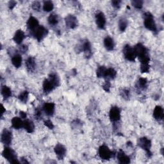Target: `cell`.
I'll return each instance as SVG.
<instances>
[{
    "label": "cell",
    "instance_id": "6da1fadb",
    "mask_svg": "<svg viewBox=\"0 0 164 164\" xmlns=\"http://www.w3.org/2000/svg\"><path fill=\"white\" fill-rule=\"evenodd\" d=\"M135 51L137 57L140 60L141 64H149L150 58L148 51L146 47L141 43L137 44L135 47Z\"/></svg>",
    "mask_w": 164,
    "mask_h": 164
},
{
    "label": "cell",
    "instance_id": "7a4b0ae2",
    "mask_svg": "<svg viewBox=\"0 0 164 164\" xmlns=\"http://www.w3.org/2000/svg\"><path fill=\"white\" fill-rule=\"evenodd\" d=\"M144 26L147 30H150L154 32L157 31V26H156L153 16L150 12H146L144 14Z\"/></svg>",
    "mask_w": 164,
    "mask_h": 164
},
{
    "label": "cell",
    "instance_id": "3957f363",
    "mask_svg": "<svg viewBox=\"0 0 164 164\" xmlns=\"http://www.w3.org/2000/svg\"><path fill=\"white\" fill-rule=\"evenodd\" d=\"M3 157L12 163H19L15 151L9 147H5L2 152Z\"/></svg>",
    "mask_w": 164,
    "mask_h": 164
},
{
    "label": "cell",
    "instance_id": "277c9868",
    "mask_svg": "<svg viewBox=\"0 0 164 164\" xmlns=\"http://www.w3.org/2000/svg\"><path fill=\"white\" fill-rule=\"evenodd\" d=\"M123 54L127 60L134 62L137 57L134 47H131L129 45H126L123 48Z\"/></svg>",
    "mask_w": 164,
    "mask_h": 164
},
{
    "label": "cell",
    "instance_id": "5b68a950",
    "mask_svg": "<svg viewBox=\"0 0 164 164\" xmlns=\"http://www.w3.org/2000/svg\"><path fill=\"white\" fill-rule=\"evenodd\" d=\"M99 155L102 160H109L113 157V152L108 146L103 145L99 148Z\"/></svg>",
    "mask_w": 164,
    "mask_h": 164
},
{
    "label": "cell",
    "instance_id": "8992f818",
    "mask_svg": "<svg viewBox=\"0 0 164 164\" xmlns=\"http://www.w3.org/2000/svg\"><path fill=\"white\" fill-rule=\"evenodd\" d=\"M32 34L34 37L40 42L47 35L48 31L43 26H39L34 31H32Z\"/></svg>",
    "mask_w": 164,
    "mask_h": 164
},
{
    "label": "cell",
    "instance_id": "52a82bcc",
    "mask_svg": "<svg viewBox=\"0 0 164 164\" xmlns=\"http://www.w3.org/2000/svg\"><path fill=\"white\" fill-rule=\"evenodd\" d=\"M138 146L141 147L142 150L146 151L148 154L151 155L150 152V148L151 147V142L149 138L146 137H142L138 139Z\"/></svg>",
    "mask_w": 164,
    "mask_h": 164
},
{
    "label": "cell",
    "instance_id": "ba28073f",
    "mask_svg": "<svg viewBox=\"0 0 164 164\" xmlns=\"http://www.w3.org/2000/svg\"><path fill=\"white\" fill-rule=\"evenodd\" d=\"M12 139V135L11 132L5 129L3 131V132L2 133V136H1L2 142L4 145L8 146L11 144Z\"/></svg>",
    "mask_w": 164,
    "mask_h": 164
},
{
    "label": "cell",
    "instance_id": "9c48e42d",
    "mask_svg": "<svg viewBox=\"0 0 164 164\" xmlns=\"http://www.w3.org/2000/svg\"><path fill=\"white\" fill-rule=\"evenodd\" d=\"M65 24L68 28L74 29L78 25V20L77 18L73 15H68L65 18Z\"/></svg>",
    "mask_w": 164,
    "mask_h": 164
},
{
    "label": "cell",
    "instance_id": "30bf717a",
    "mask_svg": "<svg viewBox=\"0 0 164 164\" xmlns=\"http://www.w3.org/2000/svg\"><path fill=\"white\" fill-rule=\"evenodd\" d=\"M110 119L112 122H117L121 118V110L117 106H113L110 111Z\"/></svg>",
    "mask_w": 164,
    "mask_h": 164
},
{
    "label": "cell",
    "instance_id": "8fae6325",
    "mask_svg": "<svg viewBox=\"0 0 164 164\" xmlns=\"http://www.w3.org/2000/svg\"><path fill=\"white\" fill-rule=\"evenodd\" d=\"M54 151L59 160H63L66 154V149L61 144H56L54 148Z\"/></svg>",
    "mask_w": 164,
    "mask_h": 164
},
{
    "label": "cell",
    "instance_id": "7c38bea8",
    "mask_svg": "<svg viewBox=\"0 0 164 164\" xmlns=\"http://www.w3.org/2000/svg\"><path fill=\"white\" fill-rule=\"evenodd\" d=\"M43 91L44 93L47 94L53 91L55 88L56 87L55 84L52 81V80L50 78L46 79L44 80L43 83Z\"/></svg>",
    "mask_w": 164,
    "mask_h": 164
},
{
    "label": "cell",
    "instance_id": "4fadbf2b",
    "mask_svg": "<svg viewBox=\"0 0 164 164\" xmlns=\"http://www.w3.org/2000/svg\"><path fill=\"white\" fill-rule=\"evenodd\" d=\"M96 23L97 27L103 29L106 25V18L103 12H98L96 15Z\"/></svg>",
    "mask_w": 164,
    "mask_h": 164
},
{
    "label": "cell",
    "instance_id": "5bb4252c",
    "mask_svg": "<svg viewBox=\"0 0 164 164\" xmlns=\"http://www.w3.org/2000/svg\"><path fill=\"white\" fill-rule=\"evenodd\" d=\"M43 110L47 116H53L55 112V104L53 103H46L43 106Z\"/></svg>",
    "mask_w": 164,
    "mask_h": 164
},
{
    "label": "cell",
    "instance_id": "9a60e30c",
    "mask_svg": "<svg viewBox=\"0 0 164 164\" xmlns=\"http://www.w3.org/2000/svg\"><path fill=\"white\" fill-rule=\"evenodd\" d=\"M81 50L85 53V55L87 58H90L92 55L91 50V44L89 43V41L85 40V42L81 46Z\"/></svg>",
    "mask_w": 164,
    "mask_h": 164
},
{
    "label": "cell",
    "instance_id": "2e32d148",
    "mask_svg": "<svg viewBox=\"0 0 164 164\" xmlns=\"http://www.w3.org/2000/svg\"><path fill=\"white\" fill-rule=\"evenodd\" d=\"M27 24L28 30H30L31 31H34L39 26L38 20L35 18L33 17V16H31V17L28 19Z\"/></svg>",
    "mask_w": 164,
    "mask_h": 164
},
{
    "label": "cell",
    "instance_id": "e0dca14e",
    "mask_svg": "<svg viewBox=\"0 0 164 164\" xmlns=\"http://www.w3.org/2000/svg\"><path fill=\"white\" fill-rule=\"evenodd\" d=\"M25 37L26 36H25V34H24V31L21 30H18L14 34L13 40L16 44H21Z\"/></svg>",
    "mask_w": 164,
    "mask_h": 164
},
{
    "label": "cell",
    "instance_id": "ac0fdd59",
    "mask_svg": "<svg viewBox=\"0 0 164 164\" xmlns=\"http://www.w3.org/2000/svg\"><path fill=\"white\" fill-rule=\"evenodd\" d=\"M23 128L25 129V130L28 133H32L34 132L35 129V125L34 123L32 121L29 119H26L23 121Z\"/></svg>",
    "mask_w": 164,
    "mask_h": 164
},
{
    "label": "cell",
    "instance_id": "d6986e66",
    "mask_svg": "<svg viewBox=\"0 0 164 164\" xmlns=\"http://www.w3.org/2000/svg\"><path fill=\"white\" fill-rule=\"evenodd\" d=\"M153 117L158 121L162 120L163 118V109L160 106H157L153 112Z\"/></svg>",
    "mask_w": 164,
    "mask_h": 164
},
{
    "label": "cell",
    "instance_id": "ffe728a7",
    "mask_svg": "<svg viewBox=\"0 0 164 164\" xmlns=\"http://www.w3.org/2000/svg\"><path fill=\"white\" fill-rule=\"evenodd\" d=\"M25 64H26L27 69L28 71L32 72L35 70V67H36V63H35V60L34 57L30 56L29 58H28L25 62Z\"/></svg>",
    "mask_w": 164,
    "mask_h": 164
},
{
    "label": "cell",
    "instance_id": "44dd1931",
    "mask_svg": "<svg viewBox=\"0 0 164 164\" xmlns=\"http://www.w3.org/2000/svg\"><path fill=\"white\" fill-rule=\"evenodd\" d=\"M117 159L120 163H130V159L124 152L120 150L117 153Z\"/></svg>",
    "mask_w": 164,
    "mask_h": 164
},
{
    "label": "cell",
    "instance_id": "7402d4cb",
    "mask_svg": "<svg viewBox=\"0 0 164 164\" xmlns=\"http://www.w3.org/2000/svg\"><path fill=\"white\" fill-rule=\"evenodd\" d=\"M104 46L106 49L109 51H112L114 48L113 40L109 36L106 37L104 39Z\"/></svg>",
    "mask_w": 164,
    "mask_h": 164
},
{
    "label": "cell",
    "instance_id": "603a6c76",
    "mask_svg": "<svg viewBox=\"0 0 164 164\" xmlns=\"http://www.w3.org/2000/svg\"><path fill=\"white\" fill-rule=\"evenodd\" d=\"M12 64L16 68H19L21 66L22 64V57L20 55L16 54L13 56L12 58Z\"/></svg>",
    "mask_w": 164,
    "mask_h": 164
},
{
    "label": "cell",
    "instance_id": "cb8c5ba5",
    "mask_svg": "<svg viewBox=\"0 0 164 164\" xmlns=\"http://www.w3.org/2000/svg\"><path fill=\"white\" fill-rule=\"evenodd\" d=\"M12 126L14 129H19L23 127V121L19 117H15L12 119Z\"/></svg>",
    "mask_w": 164,
    "mask_h": 164
},
{
    "label": "cell",
    "instance_id": "d4e9b609",
    "mask_svg": "<svg viewBox=\"0 0 164 164\" xmlns=\"http://www.w3.org/2000/svg\"><path fill=\"white\" fill-rule=\"evenodd\" d=\"M117 75V72L113 68H109L106 69V72H105V78L107 79L108 80L110 79H113L115 77H116Z\"/></svg>",
    "mask_w": 164,
    "mask_h": 164
},
{
    "label": "cell",
    "instance_id": "484cf974",
    "mask_svg": "<svg viewBox=\"0 0 164 164\" xmlns=\"http://www.w3.org/2000/svg\"><path fill=\"white\" fill-rule=\"evenodd\" d=\"M2 94L5 99H8L12 96L11 89L7 86H3L2 88Z\"/></svg>",
    "mask_w": 164,
    "mask_h": 164
},
{
    "label": "cell",
    "instance_id": "4316f807",
    "mask_svg": "<svg viewBox=\"0 0 164 164\" xmlns=\"http://www.w3.org/2000/svg\"><path fill=\"white\" fill-rule=\"evenodd\" d=\"M47 21H48V23L50 24V25L55 26V25H56V24H58V23H59L58 15H57L56 14H52L50 16H49Z\"/></svg>",
    "mask_w": 164,
    "mask_h": 164
},
{
    "label": "cell",
    "instance_id": "83f0119b",
    "mask_svg": "<svg viewBox=\"0 0 164 164\" xmlns=\"http://www.w3.org/2000/svg\"><path fill=\"white\" fill-rule=\"evenodd\" d=\"M53 8H54V5H53L52 2H51V1H46V2H44L43 10L45 12H51V10H53Z\"/></svg>",
    "mask_w": 164,
    "mask_h": 164
},
{
    "label": "cell",
    "instance_id": "f1b7e54d",
    "mask_svg": "<svg viewBox=\"0 0 164 164\" xmlns=\"http://www.w3.org/2000/svg\"><path fill=\"white\" fill-rule=\"evenodd\" d=\"M128 27V21L125 19L122 18L119 21V28L121 31H124Z\"/></svg>",
    "mask_w": 164,
    "mask_h": 164
},
{
    "label": "cell",
    "instance_id": "f546056e",
    "mask_svg": "<svg viewBox=\"0 0 164 164\" xmlns=\"http://www.w3.org/2000/svg\"><path fill=\"white\" fill-rule=\"evenodd\" d=\"M106 68L105 66H100L97 68L96 71V75L97 78H105V75Z\"/></svg>",
    "mask_w": 164,
    "mask_h": 164
},
{
    "label": "cell",
    "instance_id": "4dcf8cb0",
    "mask_svg": "<svg viewBox=\"0 0 164 164\" xmlns=\"http://www.w3.org/2000/svg\"><path fill=\"white\" fill-rule=\"evenodd\" d=\"M28 94L29 93L27 91L21 92L18 96L19 100L23 103H27L28 100Z\"/></svg>",
    "mask_w": 164,
    "mask_h": 164
},
{
    "label": "cell",
    "instance_id": "1f68e13d",
    "mask_svg": "<svg viewBox=\"0 0 164 164\" xmlns=\"http://www.w3.org/2000/svg\"><path fill=\"white\" fill-rule=\"evenodd\" d=\"M147 84V80L144 78H141L138 80V88L144 89L146 88Z\"/></svg>",
    "mask_w": 164,
    "mask_h": 164
},
{
    "label": "cell",
    "instance_id": "d6a6232c",
    "mask_svg": "<svg viewBox=\"0 0 164 164\" xmlns=\"http://www.w3.org/2000/svg\"><path fill=\"white\" fill-rule=\"evenodd\" d=\"M132 5L137 9H141L143 6V2L141 0H133L132 1Z\"/></svg>",
    "mask_w": 164,
    "mask_h": 164
},
{
    "label": "cell",
    "instance_id": "836d02e7",
    "mask_svg": "<svg viewBox=\"0 0 164 164\" xmlns=\"http://www.w3.org/2000/svg\"><path fill=\"white\" fill-rule=\"evenodd\" d=\"M150 71L149 64H141V71L142 73L148 72Z\"/></svg>",
    "mask_w": 164,
    "mask_h": 164
},
{
    "label": "cell",
    "instance_id": "e575fe53",
    "mask_svg": "<svg viewBox=\"0 0 164 164\" xmlns=\"http://www.w3.org/2000/svg\"><path fill=\"white\" fill-rule=\"evenodd\" d=\"M103 88L104 89V91L106 92H110V83L109 80H106L105 81V83L103 85Z\"/></svg>",
    "mask_w": 164,
    "mask_h": 164
},
{
    "label": "cell",
    "instance_id": "d590c367",
    "mask_svg": "<svg viewBox=\"0 0 164 164\" xmlns=\"http://www.w3.org/2000/svg\"><path fill=\"white\" fill-rule=\"evenodd\" d=\"M32 9L35 11H40L41 9L40 3L38 2H34L32 4Z\"/></svg>",
    "mask_w": 164,
    "mask_h": 164
},
{
    "label": "cell",
    "instance_id": "8d00e7d4",
    "mask_svg": "<svg viewBox=\"0 0 164 164\" xmlns=\"http://www.w3.org/2000/svg\"><path fill=\"white\" fill-rule=\"evenodd\" d=\"M44 125L47 127V128H48L49 129H53V128H54V125H53V122H52V121H50V120H46V121H44Z\"/></svg>",
    "mask_w": 164,
    "mask_h": 164
},
{
    "label": "cell",
    "instance_id": "74e56055",
    "mask_svg": "<svg viewBox=\"0 0 164 164\" xmlns=\"http://www.w3.org/2000/svg\"><path fill=\"white\" fill-rule=\"evenodd\" d=\"M35 117L37 119L42 117V111H41L40 109H37L35 112Z\"/></svg>",
    "mask_w": 164,
    "mask_h": 164
},
{
    "label": "cell",
    "instance_id": "f35d334b",
    "mask_svg": "<svg viewBox=\"0 0 164 164\" xmlns=\"http://www.w3.org/2000/svg\"><path fill=\"white\" fill-rule=\"evenodd\" d=\"M121 3V1H118V0H116V1H112V6L113 7L117 8V9H118V8L120 7Z\"/></svg>",
    "mask_w": 164,
    "mask_h": 164
},
{
    "label": "cell",
    "instance_id": "ab89813d",
    "mask_svg": "<svg viewBox=\"0 0 164 164\" xmlns=\"http://www.w3.org/2000/svg\"><path fill=\"white\" fill-rule=\"evenodd\" d=\"M19 50H20V51H21L23 53H24L28 50V46L26 45H22L21 46Z\"/></svg>",
    "mask_w": 164,
    "mask_h": 164
},
{
    "label": "cell",
    "instance_id": "60d3db41",
    "mask_svg": "<svg viewBox=\"0 0 164 164\" xmlns=\"http://www.w3.org/2000/svg\"><path fill=\"white\" fill-rule=\"evenodd\" d=\"M122 96L124 98H127L128 99V98L129 97V91H127V90H124V91H123L122 92Z\"/></svg>",
    "mask_w": 164,
    "mask_h": 164
},
{
    "label": "cell",
    "instance_id": "b9f144b4",
    "mask_svg": "<svg viewBox=\"0 0 164 164\" xmlns=\"http://www.w3.org/2000/svg\"><path fill=\"white\" fill-rule=\"evenodd\" d=\"M17 4V2H15V1H10L9 3V9H13L15 7V6Z\"/></svg>",
    "mask_w": 164,
    "mask_h": 164
},
{
    "label": "cell",
    "instance_id": "7bdbcfd3",
    "mask_svg": "<svg viewBox=\"0 0 164 164\" xmlns=\"http://www.w3.org/2000/svg\"><path fill=\"white\" fill-rule=\"evenodd\" d=\"M19 115H20L21 118H22V119H26V118H27V113H26V112H23V111H21V112H19Z\"/></svg>",
    "mask_w": 164,
    "mask_h": 164
},
{
    "label": "cell",
    "instance_id": "ee69618b",
    "mask_svg": "<svg viewBox=\"0 0 164 164\" xmlns=\"http://www.w3.org/2000/svg\"><path fill=\"white\" fill-rule=\"evenodd\" d=\"M5 112V109L4 108L3 105H2V108H1V113H2V116H3V114Z\"/></svg>",
    "mask_w": 164,
    "mask_h": 164
}]
</instances>
